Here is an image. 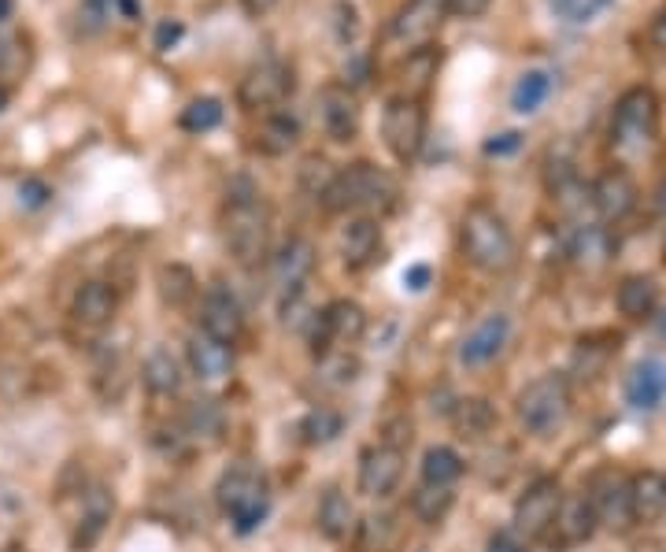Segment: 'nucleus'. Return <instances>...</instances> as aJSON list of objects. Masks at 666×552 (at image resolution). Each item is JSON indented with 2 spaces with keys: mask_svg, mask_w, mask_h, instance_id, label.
<instances>
[{
  "mask_svg": "<svg viewBox=\"0 0 666 552\" xmlns=\"http://www.w3.org/2000/svg\"><path fill=\"white\" fill-rule=\"evenodd\" d=\"M12 12H15V0H0V23L12 19Z\"/></svg>",
  "mask_w": 666,
  "mask_h": 552,
  "instance_id": "51",
  "label": "nucleus"
},
{
  "mask_svg": "<svg viewBox=\"0 0 666 552\" xmlns=\"http://www.w3.org/2000/svg\"><path fill=\"white\" fill-rule=\"evenodd\" d=\"M571 419V379L560 371L537 375V379L518 393V423L537 438H548Z\"/></svg>",
  "mask_w": 666,
  "mask_h": 552,
  "instance_id": "6",
  "label": "nucleus"
},
{
  "mask_svg": "<svg viewBox=\"0 0 666 552\" xmlns=\"http://www.w3.org/2000/svg\"><path fill=\"white\" fill-rule=\"evenodd\" d=\"M615 0H552L555 15H563L566 23H593L596 15L607 12Z\"/></svg>",
  "mask_w": 666,
  "mask_h": 552,
  "instance_id": "39",
  "label": "nucleus"
},
{
  "mask_svg": "<svg viewBox=\"0 0 666 552\" xmlns=\"http://www.w3.org/2000/svg\"><path fill=\"white\" fill-rule=\"evenodd\" d=\"M200 326H204V334L215 337V342H222V345H233L241 337L244 312H241L238 297H233L227 286H211L208 294H204Z\"/></svg>",
  "mask_w": 666,
  "mask_h": 552,
  "instance_id": "16",
  "label": "nucleus"
},
{
  "mask_svg": "<svg viewBox=\"0 0 666 552\" xmlns=\"http://www.w3.org/2000/svg\"><path fill=\"white\" fill-rule=\"evenodd\" d=\"M585 497L593 501L596 508V519H600V527H611L625 534V530L633 527V508H630V479H625L622 471H600L593 479V486Z\"/></svg>",
  "mask_w": 666,
  "mask_h": 552,
  "instance_id": "12",
  "label": "nucleus"
},
{
  "mask_svg": "<svg viewBox=\"0 0 666 552\" xmlns=\"http://www.w3.org/2000/svg\"><path fill=\"white\" fill-rule=\"evenodd\" d=\"M115 8H119L126 19H137V15H141V4H137V0H115Z\"/></svg>",
  "mask_w": 666,
  "mask_h": 552,
  "instance_id": "50",
  "label": "nucleus"
},
{
  "mask_svg": "<svg viewBox=\"0 0 666 552\" xmlns=\"http://www.w3.org/2000/svg\"><path fill=\"white\" fill-rule=\"evenodd\" d=\"M222 115H227V108H222V101H215V96H197V101L185 104L179 127L185 134H208L222 123Z\"/></svg>",
  "mask_w": 666,
  "mask_h": 552,
  "instance_id": "37",
  "label": "nucleus"
},
{
  "mask_svg": "<svg viewBox=\"0 0 666 552\" xmlns=\"http://www.w3.org/2000/svg\"><path fill=\"white\" fill-rule=\"evenodd\" d=\"M448 423H452V430L459 438H485V434L496 426V409L485 401V396H463V401L452 404Z\"/></svg>",
  "mask_w": 666,
  "mask_h": 552,
  "instance_id": "29",
  "label": "nucleus"
},
{
  "mask_svg": "<svg viewBox=\"0 0 666 552\" xmlns=\"http://www.w3.org/2000/svg\"><path fill=\"white\" fill-rule=\"evenodd\" d=\"M190 367L200 382H227L233 371V345L215 342L208 334H193L190 337Z\"/></svg>",
  "mask_w": 666,
  "mask_h": 552,
  "instance_id": "19",
  "label": "nucleus"
},
{
  "mask_svg": "<svg viewBox=\"0 0 666 552\" xmlns=\"http://www.w3.org/2000/svg\"><path fill=\"white\" fill-rule=\"evenodd\" d=\"M156 283H160L163 304H171V308H185L197 300V278H193V271L182 264H163Z\"/></svg>",
  "mask_w": 666,
  "mask_h": 552,
  "instance_id": "33",
  "label": "nucleus"
},
{
  "mask_svg": "<svg viewBox=\"0 0 666 552\" xmlns=\"http://www.w3.org/2000/svg\"><path fill=\"white\" fill-rule=\"evenodd\" d=\"M489 4H493V0H448V12H456L463 19H474V15H482Z\"/></svg>",
  "mask_w": 666,
  "mask_h": 552,
  "instance_id": "46",
  "label": "nucleus"
},
{
  "mask_svg": "<svg viewBox=\"0 0 666 552\" xmlns=\"http://www.w3.org/2000/svg\"><path fill=\"white\" fill-rule=\"evenodd\" d=\"M452 505H456L452 486H426L423 482V486L411 493V511H415L418 522H429V527L445 519L448 511H452Z\"/></svg>",
  "mask_w": 666,
  "mask_h": 552,
  "instance_id": "36",
  "label": "nucleus"
},
{
  "mask_svg": "<svg viewBox=\"0 0 666 552\" xmlns=\"http://www.w3.org/2000/svg\"><path fill=\"white\" fill-rule=\"evenodd\" d=\"M663 260H666V241H663Z\"/></svg>",
  "mask_w": 666,
  "mask_h": 552,
  "instance_id": "56",
  "label": "nucleus"
},
{
  "mask_svg": "<svg viewBox=\"0 0 666 552\" xmlns=\"http://www.w3.org/2000/svg\"><path fill=\"white\" fill-rule=\"evenodd\" d=\"M0 552H26V549H23V545H4Z\"/></svg>",
  "mask_w": 666,
  "mask_h": 552,
  "instance_id": "54",
  "label": "nucleus"
},
{
  "mask_svg": "<svg viewBox=\"0 0 666 552\" xmlns=\"http://www.w3.org/2000/svg\"><path fill=\"white\" fill-rule=\"evenodd\" d=\"M555 90V74L544 71V67H533V71H526L523 79L515 82L512 90V108L518 115H533L544 108V101L552 96Z\"/></svg>",
  "mask_w": 666,
  "mask_h": 552,
  "instance_id": "30",
  "label": "nucleus"
},
{
  "mask_svg": "<svg viewBox=\"0 0 666 552\" xmlns=\"http://www.w3.org/2000/svg\"><path fill=\"white\" fill-rule=\"evenodd\" d=\"M636 200H641V193L625 171H604L589 186V205L604 222H622L625 216H633Z\"/></svg>",
  "mask_w": 666,
  "mask_h": 552,
  "instance_id": "15",
  "label": "nucleus"
},
{
  "mask_svg": "<svg viewBox=\"0 0 666 552\" xmlns=\"http://www.w3.org/2000/svg\"><path fill=\"white\" fill-rule=\"evenodd\" d=\"M663 104L652 85H633L619 96L611 115V149L619 157H641L659 138Z\"/></svg>",
  "mask_w": 666,
  "mask_h": 552,
  "instance_id": "4",
  "label": "nucleus"
},
{
  "mask_svg": "<svg viewBox=\"0 0 666 552\" xmlns=\"http://www.w3.org/2000/svg\"><path fill=\"white\" fill-rule=\"evenodd\" d=\"M297 138H300L297 119L286 115V112H274L256 134V149L267 152V157H282V152H289L292 145H297Z\"/></svg>",
  "mask_w": 666,
  "mask_h": 552,
  "instance_id": "34",
  "label": "nucleus"
},
{
  "mask_svg": "<svg viewBox=\"0 0 666 552\" xmlns=\"http://www.w3.org/2000/svg\"><path fill=\"white\" fill-rule=\"evenodd\" d=\"M381 138L400 163L418 160L426 141V108L418 96H393L381 112Z\"/></svg>",
  "mask_w": 666,
  "mask_h": 552,
  "instance_id": "7",
  "label": "nucleus"
},
{
  "mask_svg": "<svg viewBox=\"0 0 666 552\" xmlns=\"http://www.w3.org/2000/svg\"><path fill=\"white\" fill-rule=\"evenodd\" d=\"M356 527V511H352V501L341 490H326L319 505V530L333 541L348 538V530Z\"/></svg>",
  "mask_w": 666,
  "mask_h": 552,
  "instance_id": "32",
  "label": "nucleus"
},
{
  "mask_svg": "<svg viewBox=\"0 0 666 552\" xmlns=\"http://www.w3.org/2000/svg\"><path fill=\"white\" fill-rule=\"evenodd\" d=\"M596 527H600V519H596V508L585 493L571 501L563 497L560 516H555V527H552L563 545H582V541H589L596 534Z\"/></svg>",
  "mask_w": 666,
  "mask_h": 552,
  "instance_id": "26",
  "label": "nucleus"
},
{
  "mask_svg": "<svg viewBox=\"0 0 666 552\" xmlns=\"http://www.w3.org/2000/svg\"><path fill=\"white\" fill-rule=\"evenodd\" d=\"M652 45L663 48V53H666V12L655 15V23H652Z\"/></svg>",
  "mask_w": 666,
  "mask_h": 552,
  "instance_id": "49",
  "label": "nucleus"
},
{
  "mask_svg": "<svg viewBox=\"0 0 666 552\" xmlns=\"http://www.w3.org/2000/svg\"><path fill=\"white\" fill-rule=\"evenodd\" d=\"M512 342V319L507 315H489L482 323L474 326V331L467 334V342L459 345V364L463 367H485L493 364L500 353L507 348Z\"/></svg>",
  "mask_w": 666,
  "mask_h": 552,
  "instance_id": "18",
  "label": "nucleus"
},
{
  "mask_svg": "<svg viewBox=\"0 0 666 552\" xmlns=\"http://www.w3.org/2000/svg\"><path fill=\"white\" fill-rule=\"evenodd\" d=\"M82 4H85V15H90L93 23H104V19L115 12V0H82Z\"/></svg>",
  "mask_w": 666,
  "mask_h": 552,
  "instance_id": "47",
  "label": "nucleus"
},
{
  "mask_svg": "<svg viewBox=\"0 0 666 552\" xmlns=\"http://www.w3.org/2000/svg\"><path fill=\"white\" fill-rule=\"evenodd\" d=\"M615 304H619V312L625 319H633V323L655 319V312H659V286H655V278H648V275H630L619 283Z\"/></svg>",
  "mask_w": 666,
  "mask_h": 552,
  "instance_id": "25",
  "label": "nucleus"
},
{
  "mask_svg": "<svg viewBox=\"0 0 666 552\" xmlns=\"http://www.w3.org/2000/svg\"><path fill=\"white\" fill-rule=\"evenodd\" d=\"M378 249H381V230L370 216L352 219L348 227L341 230V256H345V267H352V271L367 267L370 260L378 256Z\"/></svg>",
  "mask_w": 666,
  "mask_h": 552,
  "instance_id": "24",
  "label": "nucleus"
},
{
  "mask_svg": "<svg viewBox=\"0 0 666 552\" xmlns=\"http://www.w3.org/2000/svg\"><path fill=\"white\" fill-rule=\"evenodd\" d=\"M222 238L233 260L244 267H256L267 260L271 249V211L260 200V189L249 179H238L227 197V219H222Z\"/></svg>",
  "mask_w": 666,
  "mask_h": 552,
  "instance_id": "1",
  "label": "nucleus"
},
{
  "mask_svg": "<svg viewBox=\"0 0 666 552\" xmlns=\"http://www.w3.org/2000/svg\"><path fill=\"white\" fill-rule=\"evenodd\" d=\"M141 382H145V390L156 393V396H174L182 390L179 356H174L166 345H152L149 356H145V364H141Z\"/></svg>",
  "mask_w": 666,
  "mask_h": 552,
  "instance_id": "27",
  "label": "nucleus"
},
{
  "mask_svg": "<svg viewBox=\"0 0 666 552\" xmlns=\"http://www.w3.org/2000/svg\"><path fill=\"white\" fill-rule=\"evenodd\" d=\"M319 123L326 130L330 141H352L359 134V123H364V112H359V101L352 93V85L345 82H330L319 90Z\"/></svg>",
  "mask_w": 666,
  "mask_h": 552,
  "instance_id": "13",
  "label": "nucleus"
},
{
  "mask_svg": "<svg viewBox=\"0 0 666 552\" xmlns=\"http://www.w3.org/2000/svg\"><path fill=\"white\" fill-rule=\"evenodd\" d=\"M459 245H463V256L478 271H489V275H504V271L515 267L518 260V241L507 227V219L500 216L493 205L478 200L463 211V222H459Z\"/></svg>",
  "mask_w": 666,
  "mask_h": 552,
  "instance_id": "2",
  "label": "nucleus"
},
{
  "mask_svg": "<svg viewBox=\"0 0 666 552\" xmlns=\"http://www.w3.org/2000/svg\"><path fill=\"white\" fill-rule=\"evenodd\" d=\"M4 104H8V93H4V90H0V112H4Z\"/></svg>",
  "mask_w": 666,
  "mask_h": 552,
  "instance_id": "55",
  "label": "nucleus"
},
{
  "mask_svg": "<svg viewBox=\"0 0 666 552\" xmlns=\"http://www.w3.org/2000/svg\"><path fill=\"white\" fill-rule=\"evenodd\" d=\"M278 8V0H241V12L249 19H263L267 12H274Z\"/></svg>",
  "mask_w": 666,
  "mask_h": 552,
  "instance_id": "48",
  "label": "nucleus"
},
{
  "mask_svg": "<svg viewBox=\"0 0 666 552\" xmlns=\"http://www.w3.org/2000/svg\"><path fill=\"white\" fill-rule=\"evenodd\" d=\"M112 511H115V501H112V493H107L104 486H93L90 493H85L82 519H78V530L71 538L74 552H90L96 541H101L104 527L112 522Z\"/></svg>",
  "mask_w": 666,
  "mask_h": 552,
  "instance_id": "20",
  "label": "nucleus"
},
{
  "mask_svg": "<svg viewBox=\"0 0 666 552\" xmlns=\"http://www.w3.org/2000/svg\"><path fill=\"white\" fill-rule=\"evenodd\" d=\"M563 505V486L555 479H537L526 486L523 497L515 501L512 522H515V534L526 541H541L552 534L555 516H560Z\"/></svg>",
  "mask_w": 666,
  "mask_h": 552,
  "instance_id": "8",
  "label": "nucleus"
},
{
  "mask_svg": "<svg viewBox=\"0 0 666 552\" xmlns=\"http://www.w3.org/2000/svg\"><path fill=\"white\" fill-rule=\"evenodd\" d=\"M400 541V522L393 511H381V516H367L356 527V545L359 552H393Z\"/></svg>",
  "mask_w": 666,
  "mask_h": 552,
  "instance_id": "31",
  "label": "nucleus"
},
{
  "mask_svg": "<svg viewBox=\"0 0 666 552\" xmlns=\"http://www.w3.org/2000/svg\"><path fill=\"white\" fill-rule=\"evenodd\" d=\"M659 334L666 337V308H663V315H659Z\"/></svg>",
  "mask_w": 666,
  "mask_h": 552,
  "instance_id": "53",
  "label": "nucleus"
},
{
  "mask_svg": "<svg viewBox=\"0 0 666 552\" xmlns=\"http://www.w3.org/2000/svg\"><path fill=\"white\" fill-rule=\"evenodd\" d=\"M292 90H297V79H292V67L286 60H260L241 79L238 104L244 112H271L282 108L292 96Z\"/></svg>",
  "mask_w": 666,
  "mask_h": 552,
  "instance_id": "9",
  "label": "nucleus"
},
{
  "mask_svg": "<svg viewBox=\"0 0 666 552\" xmlns=\"http://www.w3.org/2000/svg\"><path fill=\"white\" fill-rule=\"evenodd\" d=\"M523 149V134L518 130H507V134H496V138L485 141V157H512V152Z\"/></svg>",
  "mask_w": 666,
  "mask_h": 552,
  "instance_id": "42",
  "label": "nucleus"
},
{
  "mask_svg": "<svg viewBox=\"0 0 666 552\" xmlns=\"http://www.w3.org/2000/svg\"><path fill=\"white\" fill-rule=\"evenodd\" d=\"M367 331V312L356 300H333L311 319V348L315 356H326L333 345H352Z\"/></svg>",
  "mask_w": 666,
  "mask_h": 552,
  "instance_id": "10",
  "label": "nucleus"
},
{
  "mask_svg": "<svg viewBox=\"0 0 666 552\" xmlns=\"http://www.w3.org/2000/svg\"><path fill=\"white\" fill-rule=\"evenodd\" d=\"M119 312V297L107 283H85L82 289L74 294V304H71V315L78 319L82 326H107Z\"/></svg>",
  "mask_w": 666,
  "mask_h": 552,
  "instance_id": "23",
  "label": "nucleus"
},
{
  "mask_svg": "<svg viewBox=\"0 0 666 552\" xmlns=\"http://www.w3.org/2000/svg\"><path fill=\"white\" fill-rule=\"evenodd\" d=\"M655 208H659V216H666V182L659 186V193H655Z\"/></svg>",
  "mask_w": 666,
  "mask_h": 552,
  "instance_id": "52",
  "label": "nucleus"
},
{
  "mask_svg": "<svg viewBox=\"0 0 666 552\" xmlns=\"http://www.w3.org/2000/svg\"><path fill=\"white\" fill-rule=\"evenodd\" d=\"M400 479H404V449H397V445H370L364 449V457H359V493L364 497H389Z\"/></svg>",
  "mask_w": 666,
  "mask_h": 552,
  "instance_id": "14",
  "label": "nucleus"
},
{
  "mask_svg": "<svg viewBox=\"0 0 666 552\" xmlns=\"http://www.w3.org/2000/svg\"><path fill=\"white\" fill-rule=\"evenodd\" d=\"M630 508H633V522H655L666 516V474L663 471L633 474Z\"/></svg>",
  "mask_w": 666,
  "mask_h": 552,
  "instance_id": "22",
  "label": "nucleus"
},
{
  "mask_svg": "<svg viewBox=\"0 0 666 552\" xmlns=\"http://www.w3.org/2000/svg\"><path fill=\"white\" fill-rule=\"evenodd\" d=\"M341 430H345V419L333 409H315L300 419V438L308 445H330Z\"/></svg>",
  "mask_w": 666,
  "mask_h": 552,
  "instance_id": "38",
  "label": "nucleus"
},
{
  "mask_svg": "<svg viewBox=\"0 0 666 552\" xmlns=\"http://www.w3.org/2000/svg\"><path fill=\"white\" fill-rule=\"evenodd\" d=\"M625 401L641 412H655L666 401V364L644 360L633 367L630 382H625Z\"/></svg>",
  "mask_w": 666,
  "mask_h": 552,
  "instance_id": "21",
  "label": "nucleus"
},
{
  "mask_svg": "<svg viewBox=\"0 0 666 552\" xmlns=\"http://www.w3.org/2000/svg\"><path fill=\"white\" fill-rule=\"evenodd\" d=\"M434 283V271H429L426 264H415L404 271V286L411 289V294H423V289Z\"/></svg>",
  "mask_w": 666,
  "mask_h": 552,
  "instance_id": "44",
  "label": "nucleus"
},
{
  "mask_svg": "<svg viewBox=\"0 0 666 552\" xmlns=\"http://www.w3.org/2000/svg\"><path fill=\"white\" fill-rule=\"evenodd\" d=\"M485 552H526V545L518 541V534H512V530H500V534L489 538Z\"/></svg>",
  "mask_w": 666,
  "mask_h": 552,
  "instance_id": "45",
  "label": "nucleus"
},
{
  "mask_svg": "<svg viewBox=\"0 0 666 552\" xmlns=\"http://www.w3.org/2000/svg\"><path fill=\"white\" fill-rule=\"evenodd\" d=\"M448 15H452L448 0H407L393 19V42L404 45L407 53H418L434 42Z\"/></svg>",
  "mask_w": 666,
  "mask_h": 552,
  "instance_id": "11",
  "label": "nucleus"
},
{
  "mask_svg": "<svg viewBox=\"0 0 666 552\" xmlns=\"http://www.w3.org/2000/svg\"><path fill=\"white\" fill-rule=\"evenodd\" d=\"M463 474V457L448 445H434L423 457V482L426 486H452Z\"/></svg>",
  "mask_w": 666,
  "mask_h": 552,
  "instance_id": "35",
  "label": "nucleus"
},
{
  "mask_svg": "<svg viewBox=\"0 0 666 552\" xmlns=\"http://www.w3.org/2000/svg\"><path fill=\"white\" fill-rule=\"evenodd\" d=\"M182 34H185V26L179 23V19H163V23L156 26V37H152L156 53H171V48L182 42Z\"/></svg>",
  "mask_w": 666,
  "mask_h": 552,
  "instance_id": "41",
  "label": "nucleus"
},
{
  "mask_svg": "<svg viewBox=\"0 0 666 552\" xmlns=\"http://www.w3.org/2000/svg\"><path fill=\"white\" fill-rule=\"evenodd\" d=\"M397 197L400 189L389 171L375 163H348L345 171L330 174L326 189L319 193V205L333 216H345V211H389Z\"/></svg>",
  "mask_w": 666,
  "mask_h": 552,
  "instance_id": "3",
  "label": "nucleus"
},
{
  "mask_svg": "<svg viewBox=\"0 0 666 552\" xmlns=\"http://www.w3.org/2000/svg\"><path fill=\"white\" fill-rule=\"evenodd\" d=\"M274 286H278V294L286 300H297L303 283L311 278V271H315V245H311L308 238H289L286 245H282V253L274 256Z\"/></svg>",
  "mask_w": 666,
  "mask_h": 552,
  "instance_id": "17",
  "label": "nucleus"
},
{
  "mask_svg": "<svg viewBox=\"0 0 666 552\" xmlns=\"http://www.w3.org/2000/svg\"><path fill=\"white\" fill-rule=\"evenodd\" d=\"M48 197H53V193H48L42 179H26L23 186H19V200H23L26 208H42Z\"/></svg>",
  "mask_w": 666,
  "mask_h": 552,
  "instance_id": "43",
  "label": "nucleus"
},
{
  "mask_svg": "<svg viewBox=\"0 0 666 552\" xmlns=\"http://www.w3.org/2000/svg\"><path fill=\"white\" fill-rule=\"evenodd\" d=\"M215 501L227 511V519L233 522L238 534H252V530L263 527V519L271 511L267 479L252 463H233L230 471H222L219 486H215Z\"/></svg>",
  "mask_w": 666,
  "mask_h": 552,
  "instance_id": "5",
  "label": "nucleus"
},
{
  "mask_svg": "<svg viewBox=\"0 0 666 552\" xmlns=\"http://www.w3.org/2000/svg\"><path fill=\"white\" fill-rule=\"evenodd\" d=\"M566 253H571L574 264H582V267H604L615 253L611 230L600 227V222H582V227L571 234V241H566Z\"/></svg>",
  "mask_w": 666,
  "mask_h": 552,
  "instance_id": "28",
  "label": "nucleus"
},
{
  "mask_svg": "<svg viewBox=\"0 0 666 552\" xmlns=\"http://www.w3.org/2000/svg\"><path fill=\"white\" fill-rule=\"evenodd\" d=\"M19 37L12 34H0V79H8V74H23L26 64H23V53H19Z\"/></svg>",
  "mask_w": 666,
  "mask_h": 552,
  "instance_id": "40",
  "label": "nucleus"
}]
</instances>
